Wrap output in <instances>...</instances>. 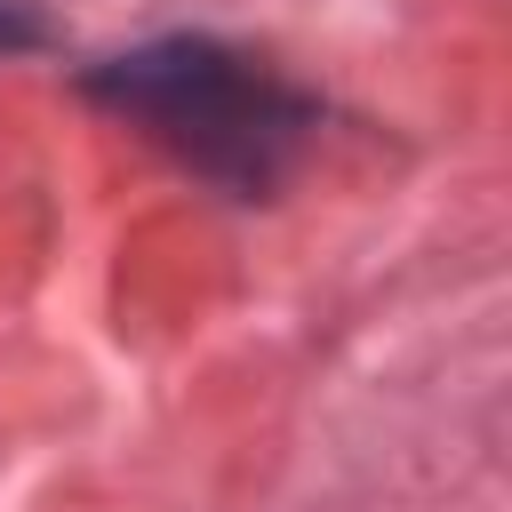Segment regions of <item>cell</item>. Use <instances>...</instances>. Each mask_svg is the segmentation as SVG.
Segmentation results:
<instances>
[{"label": "cell", "mask_w": 512, "mask_h": 512, "mask_svg": "<svg viewBox=\"0 0 512 512\" xmlns=\"http://www.w3.org/2000/svg\"><path fill=\"white\" fill-rule=\"evenodd\" d=\"M88 88L232 192H264L312 128V96L216 40H152L136 56H112Z\"/></svg>", "instance_id": "obj_1"}, {"label": "cell", "mask_w": 512, "mask_h": 512, "mask_svg": "<svg viewBox=\"0 0 512 512\" xmlns=\"http://www.w3.org/2000/svg\"><path fill=\"white\" fill-rule=\"evenodd\" d=\"M40 40V16L24 0H0V48H32Z\"/></svg>", "instance_id": "obj_2"}]
</instances>
